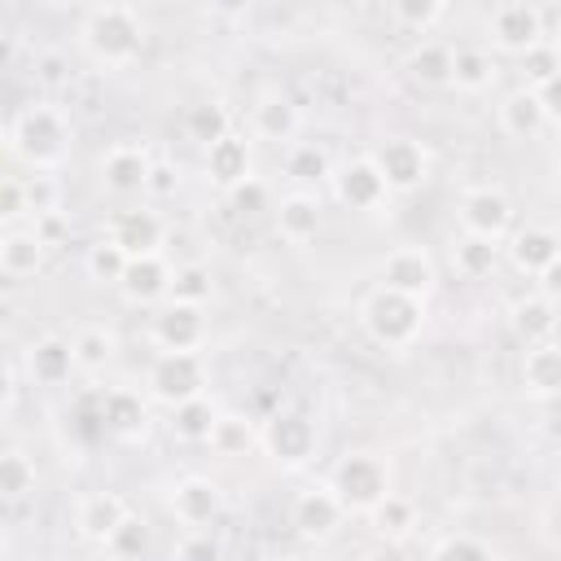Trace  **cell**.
I'll return each instance as SVG.
<instances>
[{
  "instance_id": "38",
  "label": "cell",
  "mask_w": 561,
  "mask_h": 561,
  "mask_svg": "<svg viewBox=\"0 0 561 561\" xmlns=\"http://www.w3.org/2000/svg\"><path fill=\"white\" fill-rule=\"evenodd\" d=\"M368 522H373V530L386 535V539H408L412 526H416V504H412L408 495L390 491V495L368 513Z\"/></svg>"
},
{
  "instance_id": "7",
  "label": "cell",
  "mask_w": 561,
  "mask_h": 561,
  "mask_svg": "<svg viewBox=\"0 0 561 561\" xmlns=\"http://www.w3.org/2000/svg\"><path fill=\"white\" fill-rule=\"evenodd\" d=\"M456 219H460V232H469V237L504 241V237L513 232V202H508V193L495 188V184H473V188L460 193Z\"/></svg>"
},
{
  "instance_id": "18",
  "label": "cell",
  "mask_w": 561,
  "mask_h": 561,
  "mask_svg": "<svg viewBox=\"0 0 561 561\" xmlns=\"http://www.w3.org/2000/svg\"><path fill=\"white\" fill-rule=\"evenodd\" d=\"M105 237L118 241L131 259H140V254H162L167 224H162V215H158L153 206H127V210H118V215L110 219V232H105Z\"/></svg>"
},
{
  "instance_id": "32",
  "label": "cell",
  "mask_w": 561,
  "mask_h": 561,
  "mask_svg": "<svg viewBox=\"0 0 561 561\" xmlns=\"http://www.w3.org/2000/svg\"><path fill=\"white\" fill-rule=\"evenodd\" d=\"M70 346H75V368L88 373V377H96L101 368H110V359L118 351V337L105 324H79L70 333Z\"/></svg>"
},
{
  "instance_id": "23",
  "label": "cell",
  "mask_w": 561,
  "mask_h": 561,
  "mask_svg": "<svg viewBox=\"0 0 561 561\" xmlns=\"http://www.w3.org/2000/svg\"><path fill=\"white\" fill-rule=\"evenodd\" d=\"M517 377H522V390L530 399H557L561 394V342L548 337V342L526 346Z\"/></svg>"
},
{
  "instance_id": "22",
  "label": "cell",
  "mask_w": 561,
  "mask_h": 561,
  "mask_svg": "<svg viewBox=\"0 0 561 561\" xmlns=\"http://www.w3.org/2000/svg\"><path fill=\"white\" fill-rule=\"evenodd\" d=\"M171 276H175V267L167 263V254H140V259H131L127 263V276H123V294H127V302H140V307H149V302H167V294H171Z\"/></svg>"
},
{
  "instance_id": "26",
  "label": "cell",
  "mask_w": 561,
  "mask_h": 561,
  "mask_svg": "<svg viewBox=\"0 0 561 561\" xmlns=\"http://www.w3.org/2000/svg\"><path fill=\"white\" fill-rule=\"evenodd\" d=\"M272 210H276V232H280L289 245L316 241V232H320V202H316V193L294 188V193H285Z\"/></svg>"
},
{
  "instance_id": "20",
  "label": "cell",
  "mask_w": 561,
  "mask_h": 561,
  "mask_svg": "<svg viewBox=\"0 0 561 561\" xmlns=\"http://www.w3.org/2000/svg\"><path fill=\"white\" fill-rule=\"evenodd\" d=\"M298 127H302V114H298V105L285 96V92H263V96H254V105H250V131L259 136V140H272V145H294L298 140Z\"/></svg>"
},
{
  "instance_id": "53",
  "label": "cell",
  "mask_w": 561,
  "mask_h": 561,
  "mask_svg": "<svg viewBox=\"0 0 561 561\" xmlns=\"http://www.w3.org/2000/svg\"><path fill=\"white\" fill-rule=\"evenodd\" d=\"M539 101H543V110H548V123H561V75L539 88Z\"/></svg>"
},
{
  "instance_id": "35",
  "label": "cell",
  "mask_w": 561,
  "mask_h": 561,
  "mask_svg": "<svg viewBox=\"0 0 561 561\" xmlns=\"http://www.w3.org/2000/svg\"><path fill=\"white\" fill-rule=\"evenodd\" d=\"M184 131H188V140L210 149L215 140H224L232 131V118H228V110L219 101H197V105L184 110Z\"/></svg>"
},
{
  "instance_id": "55",
  "label": "cell",
  "mask_w": 561,
  "mask_h": 561,
  "mask_svg": "<svg viewBox=\"0 0 561 561\" xmlns=\"http://www.w3.org/2000/svg\"><path fill=\"white\" fill-rule=\"evenodd\" d=\"M35 561H57V557H35Z\"/></svg>"
},
{
  "instance_id": "16",
  "label": "cell",
  "mask_w": 561,
  "mask_h": 561,
  "mask_svg": "<svg viewBox=\"0 0 561 561\" xmlns=\"http://www.w3.org/2000/svg\"><path fill=\"white\" fill-rule=\"evenodd\" d=\"M206 307L162 302L153 311V346L158 351H202L206 346Z\"/></svg>"
},
{
  "instance_id": "45",
  "label": "cell",
  "mask_w": 561,
  "mask_h": 561,
  "mask_svg": "<svg viewBox=\"0 0 561 561\" xmlns=\"http://www.w3.org/2000/svg\"><path fill=\"white\" fill-rule=\"evenodd\" d=\"M224 197H228V206H232L237 215H259V210H267V206H272V193H267V184H263L259 175H250L245 184L228 188Z\"/></svg>"
},
{
  "instance_id": "29",
  "label": "cell",
  "mask_w": 561,
  "mask_h": 561,
  "mask_svg": "<svg viewBox=\"0 0 561 561\" xmlns=\"http://www.w3.org/2000/svg\"><path fill=\"white\" fill-rule=\"evenodd\" d=\"M219 416H224V412L215 408V399H210V394H197V399H188V403L171 408L167 430H171V438H175V443H184V447H202V443H210V438H215Z\"/></svg>"
},
{
  "instance_id": "3",
  "label": "cell",
  "mask_w": 561,
  "mask_h": 561,
  "mask_svg": "<svg viewBox=\"0 0 561 561\" xmlns=\"http://www.w3.org/2000/svg\"><path fill=\"white\" fill-rule=\"evenodd\" d=\"M359 324L364 333L386 346V351H408L421 329H425V298H408V294H394V289H373L364 302H359Z\"/></svg>"
},
{
  "instance_id": "48",
  "label": "cell",
  "mask_w": 561,
  "mask_h": 561,
  "mask_svg": "<svg viewBox=\"0 0 561 561\" xmlns=\"http://www.w3.org/2000/svg\"><path fill=\"white\" fill-rule=\"evenodd\" d=\"M175 188H180V171H175V162L153 158L149 180H145V197H149V202H167V197H175Z\"/></svg>"
},
{
  "instance_id": "17",
  "label": "cell",
  "mask_w": 561,
  "mask_h": 561,
  "mask_svg": "<svg viewBox=\"0 0 561 561\" xmlns=\"http://www.w3.org/2000/svg\"><path fill=\"white\" fill-rule=\"evenodd\" d=\"M149 167H153V158H149V149L136 145V140H118V145H110V149L101 153V162H96L101 184H105L110 193H118V197L145 193Z\"/></svg>"
},
{
  "instance_id": "28",
  "label": "cell",
  "mask_w": 561,
  "mask_h": 561,
  "mask_svg": "<svg viewBox=\"0 0 561 561\" xmlns=\"http://www.w3.org/2000/svg\"><path fill=\"white\" fill-rule=\"evenodd\" d=\"M44 254H48V245L39 241L35 228H4V237H0V272L9 280L35 276L44 267Z\"/></svg>"
},
{
  "instance_id": "4",
  "label": "cell",
  "mask_w": 561,
  "mask_h": 561,
  "mask_svg": "<svg viewBox=\"0 0 561 561\" xmlns=\"http://www.w3.org/2000/svg\"><path fill=\"white\" fill-rule=\"evenodd\" d=\"M145 394L167 412L206 394V355L202 351H158L145 368Z\"/></svg>"
},
{
  "instance_id": "21",
  "label": "cell",
  "mask_w": 561,
  "mask_h": 561,
  "mask_svg": "<svg viewBox=\"0 0 561 561\" xmlns=\"http://www.w3.org/2000/svg\"><path fill=\"white\" fill-rule=\"evenodd\" d=\"M495 118H500V131L508 136V140H539L552 123H548V110H543V101H539V92L535 88H513L504 101H500V110H495Z\"/></svg>"
},
{
  "instance_id": "31",
  "label": "cell",
  "mask_w": 561,
  "mask_h": 561,
  "mask_svg": "<svg viewBox=\"0 0 561 561\" xmlns=\"http://www.w3.org/2000/svg\"><path fill=\"white\" fill-rule=\"evenodd\" d=\"M495 75H500V61H495L491 48H478V44L456 48V61H451V88L456 92L478 96V92H486L495 83Z\"/></svg>"
},
{
  "instance_id": "50",
  "label": "cell",
  "mask_w": 561,
  "mask_h": 561,
  "mask_svg": "<svg viewBox=\"0 0 561 561\" xmlns=\"http://www.w3.org/2000/svg\"><path fill=\"white\" fill-rule=\"evenodd\" d=\"M18 381H22V364H18V359H9V364H4V408H0V416H4V421H9V416H13V408H18V390H22Z\"/></svg>"
},
{
  "instance_id": "56",
  "label": "cell",
  "mask_w": 561,
  "mask_h": 561,
  "mask_svg": "<svg viewBox=\"0 0 561 561\" xmlns=\"http://www.w3.org/2000/svg\"><path fill=\"white\" fill-rule=\"evenodd\" d=\"M280 561H298V557H280Z\"/></svg>"
},
{
  "instance_id": "33",
  "label": "cell",
  "mask_w": 561,
  "mask_h": 561,
  "mask_svg": "<svg viewBox=\"0 0 561 561\" xmlns=\"http://www.w3.org/2000/svg\"><path fill=\"white\" fill-rule=\"evenodd\" d=\"M495 263H500V241L469 237V232L451 237V267H456V276H465V280H482V276L495 272Z\"/></svg>"
},
{
  "instance_id": "11",
  "label": "cell",
  "mask_w": 561,
  "mask_h": 561,
  "mask_svg": "<svg viewBox=\"0 0 561 561\" xmlns=\"http://www.w3.org/2000/svg\"><path fill=\"white\" fill-rule=\"evenodd\" d=\"M373 162L381 171V180L390 184V193H412L425 175H430V153L421 140L412 136H386L377 149H373Z\"/></svg>"
},
{
  "instance_id": "6",
  "label": "cell",
  "mask_w": 561,
  "mask_h": 561,
  "mask_svg": "<svg viewBox=\"0 0 561 561\" xmlns=\"http://www.w3.org/2000/svg\"><path fill=\"white\" fill-rule=\"evenodd\" d=\"M486 35H491V48L513 53V57H526L530 48L548 44V35H543V9H539V4H526V0L491 4V13H486Z\"/></svg>"
},
{
  "instance_id": "19",
  "label": "cell",
  "mask_w": 561,
  "mask_h": 561,
  "mask_svg": "<svg viewBox=\"0 0 561 561\" xmlns=\"http://www.w3.org/2000/svg\"><path fill=\"white\" fill-rule=\"evenodd\" d=\"M22 373L31 377V386H66L70 373H79V368H75V346H70V337H61V333L35 337V342L22 351Z\"/></svg>"
},
{
  "instance_id": "25",
  "label": "cell",
  "mask_w": 561,
  "mask_h": 561,
  "mask_svg": "<svg viewBox=\"0 0 561 561\" xmlns=\"http://www.w3.org/2000/svg\"><path fill=\"white\" fill-rule=\"evenodd\" d=\"M206 175L228 193V188H237V184H245L250 175H254V158H250V140L245 136H237V131H228L224 140H215L210 149H206Z\"/></svg>"
},
{
  "instance_id": "36",
  "label": "cell",
  "mask_w": 561,
  "mask_h": 561,
  "mask_svg": "<svg viewBox=\"0 0 561 561\" xmlns=\"http://www.w3.org/2000/svg\"><path fill=\"white\" fill-rule=\"evenodd\" d=\"M127 263H131V254H127L118 241L101 237V241H92V245H88L83 272H88V280H96V285H123Z\"/></svg>"
},
{
  "instance_id": "39",
  "label": "cell",
  "mask_w": 561,
  "mask_h": 561,
  "mask_svg": "<svg viewBox=\"0 0 561 561\" xmlns=\"http://www.w3.org/2000/svg\"><path fill=\"white\" fill-rule=\"evenodd\" d=\"M215 294V280H210V267L202 263H180L175 276H171V294L167 302H184V307H206Z\"/></svg>"
},
{
  "instance_id": "41",
  "label": "cell",
  "mask_w": 561,
  "mask_h": 561,
  "mask_svg": "<svg viewBox=\"0 0 561 561\" xmlns=\"http://www.w3.org/2000/svg\"><path fill=\"white\" fill-rule=\"evenodd\" d=\"M26 180V210H31V224L44 219V215H61V180L53 171H31L22 175Z\"/></svg>"
},
{
  "instance_id": "42",
  "label": "cell",
  "mask_w": 561,
  "mask_h": 561,
  "mask_svg": "<svg viewBox=\"0 0 561 561\" xmlns=\"http://www.w3.org/2000/svg\"><path fill=\"white\" fill-rule=\"evenodd\" d=\"M250 443H259L254 421H250V416H241V412H224V416H219V425H215L210 447H215L219 456H241Z\"/></svg>"
},
{
  "instance_id": "5",
  "label": "cell",
  "mask_w": 561,
  "mask_h": 561,
  "mask_svg": "<svg viewBox=\"0 0 561 561\" xmlns=\"http://www.w3.org/2000/svg\"><path fill=\"white\" fill-rule=\"evenodd\" d=\"M346 513H373L390 495V465L373 451H346L329 473Z\"/></svg>"
},
{
  "instance_id": "49",
  "label": "cell",
  "mask_w": 561,
  "mask_h": 561,
  "mask_svg": "<svg viewBox=\"0 0 561 561\" xmlns=\"http://www.w3.org/2000/svg\"><path fill=\"white\" fill-rule=\"evenodd\" d=\"M145 543H149V530H145V522H140V517H131V522L114 535L110 552H114V557H123V561H136V557H145Z\"/></svg>"
},
{
  "instance_id": "8",
  "label": "cell",
  "mask_w": 561,
  "mask_h": 561,
  "mask_svg": "<svg viewBox=\"0 0 561 561\" xmlns=\"http://www.w3.org/2000/svg\"><path fill=\"white\" fill-rule=\"evenodd\" d=\"M346 517H351V513H346V504L337 500V491H333L329 478L302 486V491L294 495V504H289V526H294L302 539H311V543L337 535V526H342Z\"/></svg>"
},
{
  "instance_id": "46",
  "label": "cell",
  "mask_w": 561,
  "mask_h": 561,
  "mask_svg": "<svg viewBox=\"0 0 561 561\" xmlns=\"http://www.w3.org/2000/svg\"><path fill=\"white\" fill-rule=\"evenodd\" d=\"M434 561H495V557H491V548H486L482 539H473V535H451V539H443V543L434 548Z\"/></svg>"
},
{
  "instance_id": "40",
  "label": "cell",
  "mask_w": 561,
  "mask_h": 561,
  "mask_svg": "<svg viewBox=\"0 0 561 561\" xmlns=\"http://www.w3.org/2000/svg\"><path fill=\"white\" fill-rule=\"evenodd\" d=\"M386 13H390L394 26H408L412 35H430L451 9H447L443 0H394Z\"/></svg>"
},
{
  "instance_id": "30",
  "label": "cell",
  "mask_w": 561,
  "mask_h": 561,
  "mask_svg": "<svg viewBox=\"0 0 561 561\" xmlns=\"http://www.w3.org/2000/svg\"><path fill=\"white\" fill-rule=\"evenodd\" d=\"M557 316H561V307L535 289V294H526V298H517V302H513L508 324H513V333H517L526 346H535V342L557 337Z\"/></svg>"
},
{
  "instance_id": "43",
  "label": "cell",
  "mask_w": 561,
  "mask_h": 561,
  "mask_svg": "<svg viewBox=\"0 0 561 561\" xmlns=\"http://www.w3.org/2000/svg\"><path fill=\"white\" fill-rule=\"evenodd\" d=\"M522 75H526V88H543V83H552L557 75H561V53H557V44L548 39V44H539V48H530L526 57H522Z\"/></svg>"
},
{
  "instance_id": "37",
  "label": "cell",
  "mask_w": 561,
  "mask_h": 561,
  "mask_svg": "<svg viewBox=\"0 0 561 561\" xmlns=\"http://www.w3.org/2000/svg\"><path fill=\"white\" fill-rule=\"evenodd\" d=\"M35 491V460L18 447V443H9L4 451H0V495L9 500V504H18V500H26Z\"/></svg>"
},
{
  "instance_id": "52",
  "label": "cell",
  "mask_w": 561,
  "mask_h": 561,
  "mask_svg": "<svg viewBox=\"0 0 561 561\" xmlns=\"http://www.w3.org/2000/svg\"><path fill=\"white\" fill-rule=\"evenodd\" d=\"M535 280H539V294H543V298H552V302L561 307V254H557V259H552Z\"/></svg>"
},
{
  "instance_id": "12",
  "label": "cell",
  "mask_w": 561,
  "mask_h": 561,
  "mask_svg": "<svg viewBox=\"0 0 561 561\" xmlns=\"http://www.w3.org/2000/svg\"><path fill=\"white\" fill-rule=\"evenodd\" d=\"M96 421H101L105 434H114L123 443H136V438L149 434V394L131 390V386H110L96 399Z\"/></svg>"
},
{
  "instance_id": "9",
  "label": "cell",
  "mask_w": 561,
  "mask_h": 561,
  "mask_svg": "<svg viewBox=\"0 0 561 561\" xmlns=\"http://www.w3.org/2000/svg\"><path fill=\"white\" fill-rule=\"evenodd\" d=\"M259 447L280 465V469H298L316 456V425L302 412H276L263 421L259 430Z\"/></svg>"
},
{
  "instance_id": "44",
  "label": "cell",
  "mask_w": 561,
  "mask_h": 561,
  "mask_svg": "<svg viewBox=\"0 0 561 561\" xmlns=\"http://www.w3.org/2000/svg\"><path fill=\"white\" fill-rule=\"evenodd\" d=\"M167 561H224V548L210 530H184Z\"/></svg>"
},
{
  "instance_id": "14",
  "label": "cell",
  "mask_w": 561,
  "mask_h": 561,
  "mask_svg": "<svg viewBox=\"0 0 561 561\" xmlns=\"http://www.w3.org/2000/svg\"><path fill=\"white\" fill-rule=\"evenodd\" d=\"M333 193H337L342 206L364 210V215H368V210H381V206L390 202V184L381 180L373 153H359V158L342 162V167L333 171Z\"/></svg>"
},
{
  "instance_id": "24",
  "label": "cell",
  "mask_w": 561,
  "mask_h": 561,
  "mask_svg": "<svg viewBox=\"0 0 561 561\" xmlns=\"http://www.w3.org/2000/svg\"><path fill=\"white\" fill-rule=\"evenodd\" d=\"M557 254H561V232H552L548 224H526V228L508 232V259L526 276H539Z\"/></svg>"
},
{
  "instance_id": "10",
  "label": "cell",
  "mask_w": 561,
  "mask_h": 561,
  "mask_svg": "<svg viewBox=\"0 0 561 561\" xmlns=\"http://www.w3.org/2000/svg\"><path fill=\"white\" fill-rule=\"evenodd\" d=\"M434 280H438V267L425 245H399L377 263V285L408 294V298H425L434 289Z\"/></svg>"
},
{
  "instance_id": "27",
  "label": "cell",
  "mask_w": 561,
  "mask_h": 561,
  "mask_svg": "<svg viewBox=\"0 0 561 561\" xmlns=\"http://www.w3.org/2000/svg\"><path fill=\"white\" fill-rule=\"evenodd\" d=\"M451 61H456V48L447 39H421L408 48L403 70L421 88H451Z\"/></svg>"
},
{
  "instance_id": "1",
  "label": "cell",
  "mask_w": 561,
  "mask_h": 561,
  "mask_svg": "<svg viewBox=\"0 0 561 561\" xmlns=\"http://www.w3.org/2000/svg\"><path fill=\"white\" fill-rule=\"evenodd\" d=\"M9 153L31 167V171H53L70 158V140H75V123L57 101H22L4 127Z\"/></svg>"
},
{
  "instance_id": "34",
  "label": "cell",
  "mask_w": 561,
  "mask_h": 561,
  "mask_svg": "<svg viewBox=\"0 0 561 561\" xmlns=\"http://www.w3.org/2000/svg\"><path fill=\"white\" fill-rule=\"evenodd\" d=\"M280 171L294 180V184H320V180H333V167H329V153L311 140H294L285 145L280 153Z\"/></svg>"
},
{
  "instance_id": "15",
  "label": "cell",
  "mask_w": 561,
  "mask_h": 561,
  "mask_svg": "<svg viewBox=\"0 0 561 561\" xmlns=\"http://www.w3.org/2000/svg\"><path fill=\"white\" fill-rule=\"evenodd\" d=\"M171 517L184 526V530H206L215 517H219V508H224V491H219V482L215 478H206V473H188V478H180L175 486H171Z\"/></svg>"
},
{
  "instance_id": "47",
  "label": "cell",
  "mask_w": 561,
  "mask_h": 561,
  "mask_svg": "<svg viewBox=\"0 0 561 561\" xmlns=\"http://www.w3.org/2000/svg\"><path fill=\"white\" fill-rule=\"evenodd\" d=\"M22 215H31L26 210V180L22 175H9L0 184V219H4V228H18Z\"/></svg>"
},
{
  "instance_id": "13",
  "label": "cell",
  "mask_w": 561,
  "mask_h": 561,
  "mask_svg": "<svg viewBox=\"0 0 561 561\" xmlns=\"http://www.w3.org/2000/svg\"><path fill=\"white\" fill-rule=\"evenodd\" d=\"M127 522H131V508L118 491H88L75 504V530H79V539H88L96 548H110Z\"/></svg>"
},
{
  "instance_id": "51",
  "label": "cell",
  "mask_w": 561,
  "mask_h": 561,
  "mask_svg": "<svg viewBox=\"0 0 561 561\" xmlns=\"http://www.w3.org/2000/svg\"><path fill=\"white\" fill-rule=\"evenodd\" d=\"M31 228L39 232V241H44L48 250H53V245H57V241H61V237L70 232V228H66V215H44V219H35Z\"/></svg>"
},
{
  "instance_id": "54",
  "label": "cell",
  "mask_w": 561,
  "mask_h": 561,
  "mask_svg": "<svg viewBox=\"0 0 561 561\" xmlns=\"http://www.w3.org/2000/svg\"><path fill=\"white\" fill-rule=\"evenodd\" d=\"M552 188H557V197H561V158L552 162Z\"/></svg>"
},
{
  "instance_id": "2",
  "label": "cell",
  "mask_w": 561,
  "mask_h": 561,
  "mask_svg": "<svg viewBox=\"0 0 561 561\" xmlns=\"http://www.w3.org/2000/svg\"><path fill=\"white\" fill-rule=\"evenodd\" d=\"M79 48L101 70H127L145 53V18L136 4L105 0L83 9L79 18Z\"/></svg>"
}]
</instances>
